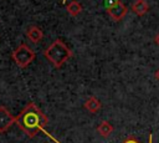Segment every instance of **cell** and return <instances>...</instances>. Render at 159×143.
Masks as SVG:
<instances>
[{
  "instance_id": "1",
  "label": "cell",
  "mask_w": 159,
  "mask_h": 143,
  "mask_svg": "<svg viewBox=\"0 0 159 143\" xmlns=\"http://www.w3.org/2000/svg\"><path fill=\"white\" fill-rule=\"evenodd\" d=\"M15 123L29 138H34L39 132L45 129L48 118L34 102H29L15 117Z\"/></svg>"
},
{
  "instance_id": "2",
  "label": "cell",
  "mask_w": 159,
  "mask_h": 143,
  "mask_svg": "<svg viewBox=\"0 0 159 143\" xmlns=\"http://www.w3.org/2000/svg\"><path fill=\"white\" fill-rule=\"evenodd\" d=\"M43 56L47 58L48 62L52 63L55 68H60L67 60L72 57V51L62 40L56 39L43 51Z\"/></svg>"
},
{
  "instance_id": "3",
  "label": "cell",
  "mask_w": 159,
  "mask_h": 143,
  "mask_svg": "<svg viewBox=\"0 0 159 143\" xmlns=\"http://www.w3.org/2000/svg\"><path fill=\"white\" fill-rule=\"evenodd\" d=\"M11 57L20 68H25L35 60L36 55H35V51L30 48L26 44H21L12 51Z\"/></svg>"
},
{
  "instance_id": "4",
  "label": "cell",
  "mask_w": 159,
  "mask_h": 143,
  "mask_svg": "<svg viewBox=\"0 0 159 143\" xmlns=\"http://www.w3.org/2000/svg\"><path fill=\"white\" fill-rule=\"evenodd\" d=\"M15 123V117L9 112L5 106H0V133L7 131Z\"/></svg>"
},
{
  "instance_id": "5",
  "label": "cell",
  "mask_w": 159,
  "mask_h": 143,
  "mask_svg": "<svg viewBox=\"0 0 159 143\" xmlns=\"http://www.w3.org/2000/svg\"><path fill=\"white\" fill-rule=\"evenodd\" d=\"M106 11H107V14L111 16L112 20H114V21H120V20L125 16L128 9H127V6L119 0L116 5H113V6L108 7V9H106Z\"/></svg>"
},
{
  "instance_id": "6",
  "label": "cell",
  "mask_w": 159,
  "mask_h": 143,
  "mask_svg": "<svg viewBox=\"0 0 159 143\" xmlns=\"http://www.w3.org/2000/svg\"><path fill=\"white\" fill-rule=\"evenodd\" d=\"M26 36H27V39H29L31 42L37 44V42H40V41L42 40L43 32H42V30H41L39 26L31 25V26L26 30Z\"/></svg>"
},
{
  "instance_id": "7",
  "label": "cell",
  "mask_w": 159,
  "mask_h": 143,
  "mask_svg": "<svg viewBox=\"0 0 159 143\" xmlns=\"http://www.w3.org/2000/svg\"><path fill=\"white\" fill-rule=\"evenodd\" d=\"M132 10L134 14H137L138 16H143L148 12L149 10V5L147 4L145 0H135L132 4Z\"/></svg>"
},
{
  "instance_id": "8",
  "label": "cell",
  "mask_w": 159,
  "mask_h": 143,
  "mask_svg": "<svg viewBox=\"0 0 159 143\" xmlns=\"http://www.w3.org/2000/svg\"><path fill=\"white\" fill-rule=\"evenodd\" d=\"M83 107H84V108H86L88 112H91V113H97V112L101 109L102 103H101V102L97 99V97L91 96L89 98H87V101L84 102Z\"/></svg>"
},
{
  "instance_id": "9",
  "label": "cell",
  "mask_w": 159,
  "mask_h": 143,
  "mask_svg": "<svg viewBox=\"0 0 159 143\" xmlns=\"http://www.w3.org/2000/svg\"><path fill=\"white\" fill-rule=\"evenodd\" d=\"M97 132L99 133V136H102L103 138H107L112 134L113 132V126L108 122V121H102L98 127H97Z\"/></svg>"
},
{
  "instance_id": "10",
  "label": "cell",
  "mask_w": 159,
  "mask_h": 143,
  "mask_svg": "<svg viewBox=\"0 0 159 143\" xmlns=\"http://www.w3.org/2000/svg\"><path fill=\"white\" fill-rule=\"evenodd\" d=\"M66 10H67V12H68L71 16H77L78 14L82 12V5H81L78 1L72 0V1H70V2L67 4Z\"/></svg>"
},
{
  "instance_id": "11",
  "label": "cell",
  "mask_w": 159,
  "mask_h": 143,
  "mask_svg": "<svg viewBox=\"0 0 159 143\" xmlns=\"http://www.w3.org/2000/svg\"><path fill=\"white\" fill-rule=\"evenodd\" d=\"M122 143H140L135 137H133V136H129V137H127Z\"/></svg>"
},
{
  "instance_id": "12",
  "label": "cell",
  "mask_w": 159,
  "mask_h": 143,
  "mask_svg": "<svg viewBox=\"0 0 159 143\" xmlns=\"http://www.w3.org/2000/svg\"><path fill=\"white\" fill-rule=\"evenodd\" d=\"M118 1H119V0H104V5H106V9H108V7L113 6V5H116Z\"/></svg>"
},
{
  "instance_id": "13",
  "label": "cell",
  "mask_w": 159,
  "mask_h": 143,
  "mask_svg": "<svg viewBox=\"0 0 159 143\" xmlns=\"http://www.w3.org/2000/svg\"><path fill=\"white\" fill-rule=\"evenodd\" d=\"M154 41H155V44L159 46V32L155 35V37H154Z\"/></svg>"
},
{
  "instance_id": "14",
  "label": "cell",
  "mask_w": 159,
  "mask_h": 143,
  "mask_svg": "<svg viewBox=\"0 0 159 143\" xmlns=\"http://www.w3.org/2000/svg\"><path fill=\"white\" fill-rule=\"evenodd\" d=\"M154 76H155V78L159 81V70H157V71H155V75H154Z\"/></svg>"
},
{
  "instance_id": "15",
  "label": "cell",
  "mask_w": 159,
  "mask_h": 143,
  "mask_svg": "<svg viewBox=\"0 0 159 143\" xmlns=\"http://www.w3.org/2000/svg\"><path fill=\"white\" fill-rule=\"evenodd\" d=\"M149 143H152V134L149 136Z\"/></svg>"
},
{
  "instance_id": "16",
  "label": "cell",
  "mask_w": 159,
  "mask_h": 143,
  "mask_svg": "<svg viewBox=\"0 0 159 143\" xmlns=\"http://www.w3.org/2000/svg\"><path fill=\"white\" fill-rule=\"evenodd\" d=\"M66 2V0H62V4H65Z\"/></svg>"
}]
</instances>
